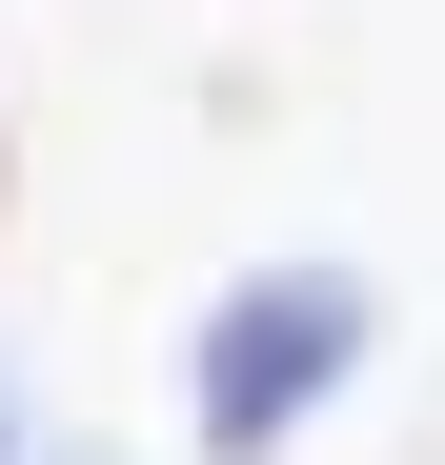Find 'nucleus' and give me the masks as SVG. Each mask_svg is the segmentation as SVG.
Returning a JSON list of instances; mask_svg holds the SVG:
<instances>
[{
    "instance_id": "obj_2",
    "label": "nucleus",
    "mask_w": 445,
    "mask_h": 465,
    "mask_svg": "<svg viewBox=\"0 0 445 465\" xmlns=\"http://www.w3.org/2000/svg\"><path fill=\"white\" fill-rule=\"evenodd\" d=\"M0 465H41V445H21V405H0Z\"/></svg>"
},
{
    "instance_id": "obj_3",
    "label": "nucleus",
    "mask_w": 445,
    "mask_h": 465,
    "mask_svg": "<svg viewBox=\"0 0 445 465\" xmlns=\"http://www.w3.org/2000/svg\"><path fill=\"white\" fill-rule=\"evenodd\" d=\"M0 183H21V163H0Z\"/></svg>"
},
{
    "instance_id": "obj_1",
    "label": "nucleus",
    "mask_w": 445,
    "mask_h": 465,
    "mask_svg": "<svg viewBox=\"0 0 445 465\" xmlns=\"http://www.w3.org/2000/svg\"><path fill=\"white\" fill-rule=\"evenodd\" d=\"M364 344H385V303H364L344 263H263V283H222L203 344H183V445H203V465H283V445L364 384Z\"/></svg>"
}]
</instances>
